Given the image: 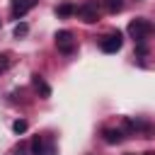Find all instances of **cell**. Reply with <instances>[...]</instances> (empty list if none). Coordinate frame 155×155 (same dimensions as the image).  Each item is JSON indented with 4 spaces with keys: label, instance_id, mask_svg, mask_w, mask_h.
Masks as SVG:
<instances>
[{
    "label": "cell",
    "instance_id": "cell-6",
    "mask_svg": "<svg viewBox=\"0 0 155 155\" xmlns=\"http://www.w3.org/2000/svg\"><path fill=\"white\" fill-rule=\"evenodd\" d=\"M39 0H12V15L15 17H24Z\"/></svg>",
    "mask_w": 155,
    "mask_h": 155
},
{
    "label": "cell",
    "instance_id": "cell-10",
    "mask_svg": "<svg viewBox=\"0 0 155 155\" xmlns=\"http://www.w3.org/2000/svg\"><path fill=\"white\" fill-rule=\"evenodd\" d=\"M73 12H75V5H70V2H63V5L56 7V15H58V17H68V15H73Z\"/></svg>",
    "mask_w": 155,
    "mask_h": 155
},
{
    "label": "cell",
    "instance_id": "cell-14",
    "mask_svg": "<svg viewBox=\"0 0 155 155\" xmlns=\"http://www.w3.org/2000/svg\"><path fill=\"white\" fill-rule=\"evenodd\" d=\"M15 155H27V145H24V143L17 145V148H15Z\"/></svg>",
    "mask_w": 155,
    "mask_h": 155
},
{
    "label": "cell",
    "instance_id": "cell-8",
    "mask_svg": "<svg viewBox=\"0 0 155 155\" xmlns=\"http://www.w3.org/2000/svg\"><path fill=\"white\" fill-rule=\"evenodd\" d=\"M31 82H34V87L41 92V97H51V87L44 82V78H41V75H31Z\"/></svg>",
    "mask_w": 155,
    "mask_h": 155
},
{
    "label": "cell",
    "instance_id": "cell-17",
    "mask_svg": "<svg viewBox=\"0 0 155 155\" xmlns=\"http://www.w3.org/2000/svg\"><path fill=\"white\" fill-rule=\"evenodd\" d=\"M126 155H133V153H126Z\"/></svg>",
    "mask_w": 155,
    "mask_h": 155
},
{
    "label": "cell",
    "instance_id": "cell-11",
    "mask_svg": "<svg viewBox=\"0 0 155 155\" xmlns=\"http://www.w3.org/2000/svg\"><path fill=\"white\" fill-rule=\"evenodd\" d=\"M10 65H12V56L10 53H0V73H5Z\"/></svg>",
    "mask_w": 155,
    "mask_h": 155
},
{
    "label": "cell",
    "instance_id": "cell-4",
    "mask_svg": "<svg viewBox=\"0 0 155 155\" xmlns=\"http://www.w3.org/2000/svg\"><path fill=\"white\" fill-rule=\"evenodd\" d=\"M56 46H58L61 53H73V51H75V39H73V34H70L68 29L56 31Z\"/></svg>",
    "mask_w": 155,
    "mask_h": 155
},
{
    "label": "cell",
    "instance_id": "cell-15",
    "mask_svg": "<svg viewBox=\"0 0 155 155\" xmlns=\"http://www.w3.org/2000/svg\"><path fill=\"white\" fill-rule=\"evenodd\" d=\"M136 53H138V56H145V53H148V48H145V44H138V48H136Z\"/></svg>",
    "mask_w": 155,
    "mask_h": 155
},
{
    "label": "cell",
    "instance_id": "cell-2",
    "mask_svg": "<svg viewBox=\"0 0 155 155\" xmlns=\"http://www.w3.org/2000/svg\"><path fill=\"white\" fill-rule=\"evenodd\" d=\"M75 15H78L82 22L92 24V22L99 19V2H97V0H82V2L75 7Z\"/></svg>",
    "mask_w": 155,
    "mask_h": 155
},
{
    "label": "cell",
    "instance_id": "cell-1",
    "mask_svg": "<svg viewBox=\"0 0 155 155\" xmlns=\"http://www.w3.org/2000/svg\"><path fill=\"white\" fill-rule=\"evenodd\" d=\"M153 31H155V24L150 19H145V17H138V19H133L128 24V34L136 39V44H143Z\"/></svg>",
    "mask_w": 155,
    "mask_h": 155
},
{
    "label": "cell",
    "instance_id": "cell-16",
    "mask_svg": "<svg viewBox=\"0 0 155 155\" xmlns=\"http://www.w3.org/2000/svg\"><path fill=\"white\" fill-rule=\"evenodd\" d=\"M143 155H155V153H153V150H148V153H143Z\"/></svg>",
    "mask_w": 155,
    "mask_h": 155
},
{
    "label": "cell",
    "instance_id": "cell-9",
    "mask_svg": "<svg viewBox=\"0 0 155 155\" xmlns=\"http://www.w3.org/2000/svg\"><path fill=\"white\" fill-rule=\"evenodd\" d=\"M104 7H107V12L116 15V12L124 10V0H104Z\"/></svg>",
    "mask_w": 155,
    "mask_h": 155
},
{
    "label": "cell",
    "instance_id": "cell-13",
    "mask_svg": "<svg viewBox=\"0 0 155 155\" xmlns=\"http://www.w3.org/2000/svg\"><path fill=\"white\" fill-rule=\"evenodd\" d=\"M27 29H29L27 24H17V27H15V36H24V34H27Z\"/></svg>",
    "mask_w": 155,
    "mask_h": 155
},
{
    "label": "cell",
    "instance_id": "cell-7",
    "mask_svg": "<svg viewBox=\"0 0 155 155\" xmlns=\"http://www.w3.org/2000/svg\"><path fill=\"white\" fill-rule=\"evenodd\" d=\"M104 140L109 143V145H116V143H121L124 140V131H119V128H104Z\"/></svg>",
    "mask_w": 155,
    "mask_h": 155
},
{
    "label": "cell",
    "instance_id": "cell-5",
    "mask_svg": "<svg viewBox=\"0 0 155 155\" xmlns=\"http://www.w3.org/2000/svg\"><path fill=\"white\" fill-rule=\"evenodd\" d=\"M29 148H31V155H53V143L46 140L44 136H36Z\"/></svg>",
    "mask_w": 155,
    "mask_h": 155
},
{
    "label": "cell",
    "instance_id": "cell-3",
    "mask_svg": "<svg viewBox=\"0 0 155 155\" xmlns=\"http://www.w3.org/2000/svg\"><path fill=\"white\" fill-rule=\"evenodd\" d=\"M121 46H124V36H121V31H109V34L99 41V48H102L104 53H116Z\"/></svg>",
    "mask_w": 155,
    "mask_h": 155
},
{
    "label": "cell",
    "instance_id": "cell-12",
    "mask_svg": "<svg viewBox=\"0 0 155 155\" xmlns=\"http://www.w3.org/2000/svg\"><path fill=\"white\" fill-rule=\"evenodd\" d=\"M12 131H15V133H24V131H27V121H24V119H17V121L12 124Z\"/></svg>",
    "mask_w": 155,
    "mask_h": 155
}]
</instances>
